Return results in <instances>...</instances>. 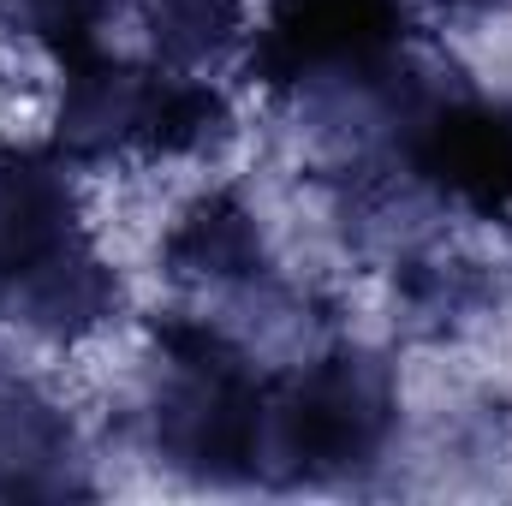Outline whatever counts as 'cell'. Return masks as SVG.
<instances>
[{
  "label": "cell",
  "mask_w": 512,
  "mask_h": 506,
  "mask_svg": "<svg viewBox=\"0 0 512 506\" xmlns=\"http://www.w3.org/2000/svg\"><path fill=\"white\" fill-rule=\"evenodd\" d=\"M155 262L179 292H197V298H245L274 286L268 227L233 185H209L185 197L155 233Z\"/></svg>",
  "instance_id": "6"
},
{
  "label": "cell",
  "mask_w": 512,
  "mask_h": 506,
  "mask_svg": "<svg viewBox=\"0 0 512 506\" xmlns=\"http://www.w3.org/2000/svg\"><path fill=\"white\" fill-rule=\"evenodd\" d=\"M120 0H0V30L18 42L48 48L54 60L72 48L102 42V24Z\"/></svg>",
  "instance_id": "10"
},
{
  "label": "cell",
  "mask_w": 512,
  "mask_h": 506,
  "mask_svg": "<svg viewBox=\"0 0 512 506\" xmlns=\"http://www.w3.org/2000/svg\"><path fill=\"white\" fill-rule=\"evenodd\" d=\"M393 286V328L417 346H459L501 310V274L477 251L447 239H417L387 262Z\"/></svg>",
  "instance_id": "7"
},
{
  "label": "cell",
  "mask_w": 512,
  "mask_h": 506,
  "mask_svg": "<svg viewBox=\"0 0 512 506\" xmlns=\"http://www.w3.org/2000/svg\"><path fill=\"white\" fill-rule=\"evenodd\" d=\"M411 0H262L245 78L286 108H358L393 131L423 66L411 60Z\"/></svg>",
  "instance_id": "1"
},
{
  "label": "cell",
  "mask_w": 512,
  "mask_h": 506,
  "mask_svg": "<svg viewBox=\"0 0 512 506\" xmlns=\"http://www.w3.org/2000/svg\"><path fill=\"white\" fill-rule=\"evenodd\" d=\"M143 48L167 72H215L245 60L251 42V0H126Z\"/></svg>",
  "instance_id": "9"
},
{
  "label": "cell",
  "mask_w": 512,
  "mask_h": 506,
  "mask_svg": "<svg viewBox=\"0 0 512 506\" xmlns=\"http://www.w3.org/2000/svg\"><path fill=\"white\" fill-rule=\"evenodd\" d=\"M512 0H441V12L453 18H489V12H507Z\"/></svg>",
  "instance_id": "11"
},
{
  "label": "cell",
  "mask_w": 512,
  "mask_h": 506,
  "mask_svg": "<svg viewBox=\"0 0 512 506\" xmlns=\"http://www.w3.org/2000/svg\"><path fill=\"white\" fill-rule=\"evenodd\" d=\"M387 155L441 203L471 221L512 227V96L471 84H423L393 120Z\"/></svg>",
  "instance_id": "3"
},
{
  "label": "cell",
  "mask_w": 512,
  "mask_h": 506,
  "mask_svg": "<svg viewBox=\"0 0 512 506\" xmlns=\"http://www.w3.org/2000/svg\"><path fill=\"white\" fill-rule=\"evenodd\" d=\"M96 245L84 173L42 137H0V298Z\"/></svg>",
  "instance_id": "5"
},
{
  "label": "cell",
  "mask_w": 512,
  "mask_h": 506,
  "mask_svg": "<svg viewBox=\"0 0 512 506\" xmlns=\"http://www.w3.org/2000/svg\"><path fill=\"white\" fill-rule=\"evenodd\" d=\"M84 465L72 411L36 381H0V501L90 495Z\"/></svg>",
  "instance_id": "8"
},
{
  "label": "cell",
  "mask_w": 512,
  "mask_h": 506,
  "mask_svg": "<svg viewBox=\"0 0 512 506\" xmlns=\"http://www.w3.org/2000/svg\"><path fill=\"white\" fill-rule=\"evenodd\" d=\"M399 364L364 346L334 340L292 370L268 376L262 411V489H334L376 471L399 441Z\"/></svg>",
  "instance_id": "2"
},
{
  "label": "cell",
  "mask_w": 512,
  "mask_h": 506,
  "mask_svg": "<svg viewBox=\"0 0 512 506\" xmlns=\"http://www.w3.org/2000/svg\"><path fill=\"white\" fill-rule=\"evenodd\" d=\"M54 114H48V143L90 179L114 167H143V137H149V108H155V60H126L108 54L102 42L72 48L54 60Z\"/></svg>",
  "instance_id": "4"
}]
</instances>
